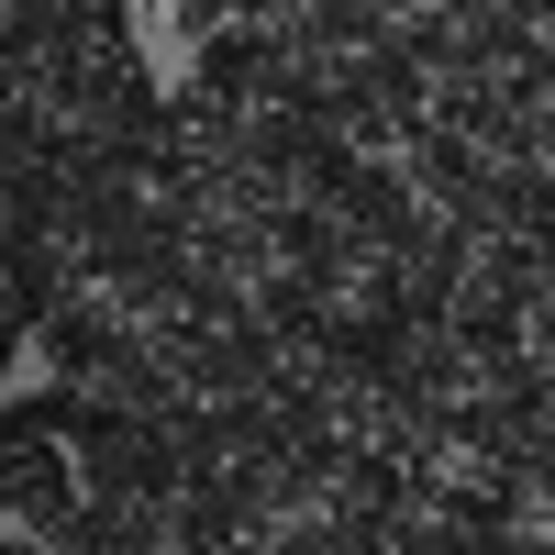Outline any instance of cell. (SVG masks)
I'll return each instance as SVG.
<instances>
[{
  "mask_svg": "<svg viewBox=\"0 0 555 555\" xmlns=\"http://www.w3.org/2000/svg\"><path fill=\"white\" fill-rule=\"evenodd\" d=\"M0 533H12V522H0Z\"/></svg>",
  "mask_w": 555,
  "mask_h": 555,
  "instance_id": "cell-3",
  "label": "cell"
},
{
  "mask_svg": "<svg viewBox=\"0 0 555 555\" xmlns=\"http://www.w3.org/2000/svg\"><path fill=\"white\" fill-rule=\"evenodd\" d=\"M89 500V467L67 444H0V522L12 533H67Z\"/></svg>",
  "mask_w": 555,
  "mask_h": 555,
  "instance_id": "cell-1",
  "label": "cell"
},
{
  "mask_svg": "<svg viewBox=\"0 0 555 555\" xmlns=\"http://www.w3.org/2000/svg\"><path fill=\"white\" fill-rule=\"evenodd\" d=\"M44 334V300L34 289H12V278H0V378H12V366H23V345Z\"/></svg>",
  "mask_w": 555,
  "mask_h": 555,
  "instance_id": "cell-2",
  "label": "cell"
}]
</instances>
